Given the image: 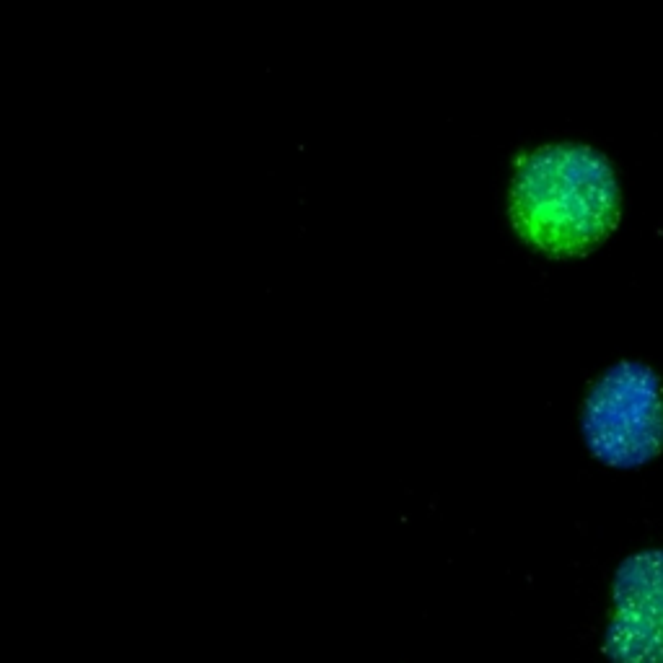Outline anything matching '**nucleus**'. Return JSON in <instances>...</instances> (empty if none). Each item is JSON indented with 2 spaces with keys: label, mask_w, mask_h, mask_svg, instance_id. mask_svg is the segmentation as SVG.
<instances>
[{
  "label": "nucleus",
  "mask_w": 663,
  "mask_h": 663,
  "mask_svg": "<svg viewBox=\"0 0 663 663\" xmlns=\"http://www.w3.org/2000/svg\"><path fill=\"white\" fill-rule=\"evenodd\" d=\"M508 215L518 239L547 257L594 252L622 215V190L607 156L583 143H550L516 158Z\"/></svg>",
  "instance_id": "1"
},
{
  "label": "nucleus",
  "mask_w": 663,
  "mask_h": 663,
  "mask_svg": "<svg viewBox=\"0 0 663 663\" xmlns=\"http://www.w3.org/2000/svg\"><path fill=\"white\" fill-rule=\"evenodd\" d=\"M588 451L609 467L632 469L663 449V389L651 366L622 360L588 389L581 412Z\"/></svg>",
  "instance_id": "2"
},
{
  "label": "nucleus",
  "mask_w": 663,
  "mask_h": 663,
  "mask_svg": "<svg viewBox=\"0 0 663 663\" xmlns=\"http://www.w3.org/2000/svg\"><path fill=\"white\" fill-rule=\"evenodd\" d=\"M604 651L612 663H663V550L630 555L614 573Z\"/></svg>",
  "instance_id": "3"
}]
</instances>
